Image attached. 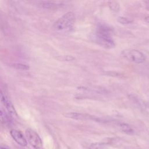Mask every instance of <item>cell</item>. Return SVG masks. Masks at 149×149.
<instances>
[{"mask_svg": "<svg viewBox=\"0 0 149 149\" xmlns=\"http://www.w3.org/2000/svg\"><path fill=\"white\" fill-rule=\"evenodd\" d=\"M118 22L122 24H129L133 23V20L124 16H119L118 17Z\"/></svg>", "mask_w": 149, "mask_h": 149, "instance_id": "cell-13", "label": "cell"}, {"mask_svg": "<svg viewBox=\"0 0 149 149\" xmlns=\"http://www.w3.org/2000/svg\"><path fill=\"white\" fill-rule=\"evenodd\" d=\"M0 149H7V148H3V147H1Z\"/></svg>", "mask_w": 149, "mask_h": 149, "instance_id": "cell-16", "label": "cell"}, {"mask_svg": "<svg viewBox=\"0 0 149 149\" xmlns=\"http://www.w3.org/2000/svg\"><path fill=\"white\" fill-rule=\"evenodd\" d=\"M122 55L128 61L135 63H141L146 61L145 55L135 49H127L122 51Z\"/></svg>", "mask_w": 149, "mask_h": 149, "instance_id": "cell-3", "label": "cell"}, {"mask_svg": "<svg viewBox=\"0 0 149 149\" xmlns=\"http://www.w3.org/2000/svg\"><path fill=\"white\" fill-rule=\"evenodd\" d=\"M63 116L66 118H71L76 120H97V119L89 114L80 112H66L63 113Z\"/></svg>", "mask_w": 149, "mask_h": 149, "instance_id": "cell-6", "label": "cell"}, {"mask_svg": "<svg viewBox=\"0 0 149 149\" xmlns=\"http://www.w3.org/2000/svg\"><path fill=\"white\" fill-rule=\"evenodd\" d=\"M119 127L121 131H122L125 133L128 134H132L134 133V130L133 129V128L127 123H120L119 124Z\"/></svg>", "mask_w": 149, "mask_h": 149, "instance_id": "cell-8", "label": "cell"}, {"mask_svg": "<svg viewBox=\"0 0 149 149\" xmlns=\"http://www.w3.org/2000/svg\"><path fill=\"white\" fill-rule=\"evenodd\" d=\"M108 5L109 8V9L114 12H117L120 9V5L119 3L117 1H111L108 2Z\"/></svg>", "mask_w": 149, "mask_h": 149, "instance_id": "cell-10", "label": "cell"}, {"mask_svg": "<svg viewBox=\"0 0 149 149\" xmlns=\"http://www.w3.org/2000/svg\"><path fill=\"white\" fill-rule=\"evenodd\" d=\"M75 22V16L73 12H68L61 17L54 24V29L58 32H63L72 28Z\"/></svg>", "mask_w": 149, "mask_h": 149, "instance_id": "cell-2", "label": "cell"}, {"mask_svg": "<svg viewBox=\"0 0 149 149\" xmlns=\"http://www.w3.org/2000/svg\"><path fill=\"white\" fill-rule=\"evenodd\" d=\"M106 143L104 142H97L91 144L88 148L89 149H102L105 147Z\"/></svg>", "mask_w": 149, "mask_h": 149, "instance_id": "cell-12", "label": "cell"}, {"mask_svg": "<svg viewBox=\"0 0 149 149\" xmlns=\"http://www.w3.org/2000/svg\"><path fill=\"white\" fill-rule=\"evenodd\" d=\"M61 5L60 2H54V1H43L41 2V5L47 9H53L57 8Z\"/></svg>", "mask_w": 149, "mask_h": 149, "instance_id": "cell-9", "label": "cell"}, {"mask_svg": "<svg viewBox=\"0 0 149 149\" xmlns=\"http://www.w3.org/2000/svg\"><path fill=\"white\" fill-rule=\"evenodd\" d=\"M144 20H145L146 22H147V23H149V16H146V17L144 18Z\"/></svg>", "mask_w": 149, "mask_h": 149, "instance_id": "cell-15", "label": "cell"}, {"mask_svg": "<svg viewBox=\"0 0 149 149\" xmlns=\"http://www.w3.org/2000/svg\"><path fill=\"white\" fill-rule=\"evenodd\" d=\"M1 118L2 122H8L10 119L9 115L8 113H6L5 109L3 110L2 108H1Z\"/></svg>", "mask_w": 149, "mask_h": 149, "instance_id": "cell-14", "label": "cell"}, {"mask_svg": "<svg viewBox=\"0 0 149 149\" xmlns=\"http://www.w3.org/2000/svg\"><path fill=\"white\" fill-rule=\"evenodd\" d=\"M11 66L15 69L21 70H27L30 69V67L29 65L24 63H12Z\"/></svg>", "mask_w": 149, "mask_h": 149, "instance_id": "cell-11", "label": "cell"}, {"mask_svg": "<svg viewBox=\"0 0 149 149\" xmlns=\"http://www.w3.org/2000/svg\"><path fill=\"white\" fill-rule=\"evenodd\" d=\"M1 101L3 106L6 109L8 113L13 118L17 117V113L16 112V111L15 110V108H14V106L13 105L12 103L10 101V100L6 96L5 94L1 91Z\"/></svg>", "mask_w": 149, "mask_h": 149, "instance_id": "cell-5", "label": "cell"}, {"mask_svg": "<svg viewBox=\"0 0 149 149\" xmlns=\"http://www.w3.org/2000/svg\"><path fill=\"white\" fill-rule=\"evenodd\" d=\"M26 136L28 142L35 149H43L42 140L39 135L33 130L27 129L25 132Z\"/></svg>", "mask_w": 149, "mask_h": 149, "instance_id": "cell-4", "label": "cell"}, {"mask_svg": "<svg viewBox=\"0 0 149 149\" xmlns=\"http://www.w3.org/2000/svg\"><path fill=\"white\" fill-rule=\"evenodd\" d=\"M10 134L13 140L21 146L26 147L27 145V141L20 131L16 129H12L10 132Z\"/></svg>", "mask_w": 149, "mask_h": 149, "instance_id": "cell-7", "label": "cell"}, {"mask_svg": "<svg viewBox=\"0 0 149 149\" xmlns=\"http://www.w3.org/2000/svg\"><path fill=\"white\" fill-rule=\"evenodd\" d=\"M112 29L106 25H100L91 36L93 40L101 47L110 49L115 47V44L111 34Z\"/></svg>", "mask_w": 149, "mask_h": 149, "instance_id": "cell-1", "label": "cell"}]
</instances>
